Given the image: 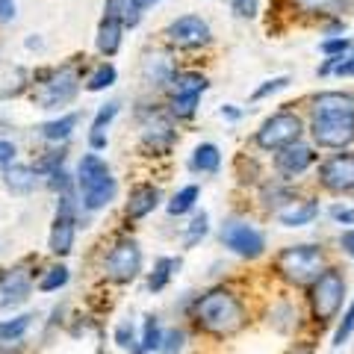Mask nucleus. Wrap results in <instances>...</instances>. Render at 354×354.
<instances>
[{
	"instance_id": "1",
	"label": "nucleus",
	"mask_w": 354,
	"mask_h": 354,
	"mask_svg": "<svg viewBox=\"0 0 354 354\" xmlns=\"http://www.w3.org/2000/svg\"><path fill=\"white\" fill-rule=\"evenodd\" d=\"M192 319L198 322V328H204L207 334L213 337H230L245 325V304L234 290H209L195 301L192 307Z\"/></svg>"
},
{
	"instance_id": "2",
	"label": "nucleus",
	"mask_w": 354,
	"mask_h": 354,
	"mask_svg": "<svg viewBox=\"0 0 354 354\" xmlns=\"http://www.w3.org/2000/svg\"><path fill=\"white\" fill-rule=\"evenodd\" d=\"M77 189H80V198H83V209L88 213H97V209H106L109 204L115 201L118 195V180L109 171L106 160L101 153L88 151L80 157V165H77Z\"/></svg>"
},
{
	"instance_id": "3",
	"label": "nucleus",
	"mask_w": 354,
	"mask_h": 354,
	"mask_svg": "<svg viewBox=\"0 0 354 354\" xmlns=\"http://www.w3.org/2000/svg\"><path fill=\"white\" fill-rule=\"evenodd\" d=\"M328 269L325 251L319 245H290L274 257V272L292 286H310Z\"/></svg>"
},
{
	"instance_id": "4",
	"label": "nucleus",
	"mask_w": 354,
	"mask_h": 354,
	"mask_svg": "<svg viewBox=\"0 0 354 354\" xmlns=\"http://www.w3.org/2000/svg\"><path fill=\"white\" fill-rule=\"evenodd\" d=\"M342 301H346V274L339 269H325L310 283V313H313L316 325L334 322Z\"/></svg>"
},
{
	"instance_id": "5",
	"label": "nucleus",
	"mask_w": 354,
	"mask_h": 354,
	"mask_svg": "<svg viewBox=\"0 0 354 354\" xmlns=\"http://www.w3.org/2000/svg\"><path fill=\"white\" fill-rule=\"evenodd\" d=\"M304 130H307V121L301 115L292 113V109H281V113L269 115L260 124V130L254 133V145L260 151H281L301 139Z\"/></svg>"
},
{
	"instance_id": "6",
	"label": "nucleus",
	"mask_w": 354,
	"mask_h": 354,
	"mask_svg": "<svg viewBox=\"0 0 354 354\" xmlns=\"http://www.w3.org/2000/svg\"><path fill=\"white\" fill-rule=\"evenodd\" d=\"M218 239L230 254H236V257H242V260H257L266 254V234L248 218L221 221Z\"/></svg>"
},
{
	"instance_id": "7",
	"label": "nucleus",
	"mask_w": 354,
	"mask_h": 354,
	"mask_svg": "<svg viewBox=\"0 0 354 354\" xmlns=\"http://www.w3.org/2000/svg\"><path fill=\"white\" fill-rule=\"evenodd\" d=\"M77 92H80V77L74 68H57L50 71L44 80L32 88V101L41 109H59L65 104H71Z\"/></svg>"
},
{
	"instance_id": "8",
	"label": "nucleus",
	"mask_w": 354,
	"mask_h": 354,
	"mask_svg": "<svg viewBox=\"0 0 354 354\" xmlns=\"http://www.w3.org/2000/svg\"><path fill=\"white\" fill-rule=\"evenodd\" d=\"M104 272L109 281L115 283H130L142 274V248L136 239H118L109 248L106 260H104Z\"/></svg>"
},
{
	"instance_id": "9",
	"label": "nucleus",
	"mask_w": 354,
	"mask_h": 354,
	"mask_svg": "<svg viewBox=\"0 0 354 354\" xmlns=\"http://www.w3.org/2000/svg\"><path fill=\"white\" fill-rule=\"evenodd\" d=\"M74 236H77V204L71 195H59L57 216H53L48 236V248L53 257H68L74 251Z\"/></svg>"
},
{
	"instance_id": "10",
	"label": "nucleus",
	"mask_w": 354,
	"mask_h": 354,
	"mask_svg": "<svg viewBox=\"0 0 354 354\" xmlns=\"http://www.w3.org/2000/svg\"><path fill=\"white\" fill-rule=\"evenodd\" d=\"M162 36L177 50H198L213 41V30H209V24L201 15H180L165 27Z\"/></svg>"
},
{
	"instance_id": "11",
	"label": "nucleus",
	"mask_w": 354,
	"mask_h": 354,
	"mask_svg": "<svg viewBox=\"0 0 354 354\" xmlns=\"http://www.w3.org/2000/svg\"><path fill=\"white\" fill-rule=\"evenodd\" d=\"M316 177H319V186L334 195L354 192V151L330 153L328 160L319 162Z\"/></svg>"
},
{
	"instance_id": "12",
	"label": "nucleus",
	"mask_w": 354,
	"mask_h": 354,
	"mask_svg": "<svg viewBox=\"0 0 354 354\" xmlns=\"http://www.w3.org/2000/svg\"><path fill=\"white\" fill-rule=\"evenodd\" d=\"M313 145L328 151H348L354 145V118H310Z\"/></svg>"
},
{
	"instance_id": "13",
	"label": "nucleus",
	"mask_w": 354,
	"mask_h": 354,
	"mask_svg": "<svg viewBox=\"0 0 354 354\" xmlns=\"http://www.w3.org/2000/svg\"><path fill=\"white\" fill-rule=\"evenodd\" d=\"M316 160H319L316 148L298 139V142H292V145L274 151V171H278L283 180H295V177H301L304 171L313 169Z\"/></svg>"
},
{
	"instance_id": "14",
	"label": "nucleus",
	"mask_w": 354,
	"mask_h": 354,
	"mask_svg": "<svg viewBox=\"0 0 354 354\" xmlns=\"http://www.w3.org/2000/svg\"><path fill=\"white\" fill-rule=\"evenodd\" d=\"M310 118H354L351 92H319L310 97Z\"/></svg>"
},
{
	"instance_id": "15",
	"label": "nucleus",
	"mask_w": 354,
	"mask_h": 354,
	"mask_svg": "<svg viewBox=\"0 0 354 354\" xmlns=\"http://www.w3.org/2000/svg\"><path fill=\"white\" fill-rule=\"evenodd\" d=\"M32 278L24 269H12L0 278V310H15L30 298Z\"/></svg>"
},
{
	"instance_id": "16",
	"label": "nucleus",
	"mask_w": 354,
	"mask_h": 354,
	"mask_svg": "<svg viewBox=\"0 0 354 354\" xmlns=\"http://www.w3.org/2000/svg\"><path fill=\"white\" fill-rule=\"evenodd\" d=\"M124 21H121V15H106L101 18V24H97V39H95V48L101 57H115V53L121 50V39H124Z\"/></svg>"
},
{
	"instance_id": "17",
	"label": "nucleus",
	"mask_w": 354,
	"mask_h": 354,
	"mask_svg": "<svg viewBox=\"0 0 354 354\" xmlns=\"http://www.w3.org/2000/svg\"><path fill=\"white\" fill-rule=\"evenodd\" d=\"M174 74L177 68L169 53H160V50L145 53V59H142V77H145L148 86H169Z\"/></svg>"
},
{
	"instance_id": "18",
	"label": "nucleus",
	"mask_w": 354,
	"mask_h": 354,
	"mask_svg": "<svg viewBox=\"0 0 354 354\" xmlns=\"http://www.w3.org/2000/svg\"><path fill=\"white\" fill-rule=\"evenodd\" d=\"M319 216V204L313 198H292L290 204L278 209V221L283 227H304Z\"/></svg>"
},
{
	"instance_id": "19",
	"label": "nucleus",
	"mask_w": 354,
	"mask_h": 354,
	"mask_svg": "<svg viewBox=\"0 0 354 354\" xmlns=\"http://www.w3.org/2000/svg\"><path fill=\"white\" fill-rule=\"evenodd\" d=\"M39 171L36 165H24V162H12L3 169V186L12 195H30L39 186Z\"/></svg>"
},
{
	"instance_id": "20",
	"label": "nucleus",
	"mask_w": 354,
	"mask_h": 354,
	"mask_svg": "<svg viewBox=\"0 0 354 354\" xmlns=\"http://www.w3.org/2000/svg\"><path fill=\"white\" fill-rule=\"evenodd\" d=\"M157 207H160V189L157 186H151V183H142V186H136V189L130 192L124 213H127V218H145Z\"/></svg>"
},
{
	"instance_id": "21",
	"label": "nucleus",
	"mask_w": 354,
	"mask_h": 354,
	"mask_svg": "<svg viewBox=\"0 0 354 354\" xmlns=\"http://www.w3.org/2000/svg\"><path fill=\"white\" fill-rule=\"evenodd\" d=\"M142 142L153 151H169L174 145V130L169 124V118L153 115L145 127H142Z\"/></svg>"
},
{
	"instance_id": "22",
	"label": "nucleus",
	"mask_w": 354,
	"mask_h": 354,
	"mask_svg": "<svg viewBox=\"0 0 354 354\" xmlns=\"http://www.w3.org/2000/svg\"><path fill=\"white\" fill-rule=\"evenodd\" d=\"M77 121H80V113H65L53 121H44L39 127V136L44 142H53V145H59V142H68L71 133L77 130Z\"/></svg>"
},
{
	"instance_id": "23",
	"label": "nucleus",
	"mask_w": 354,
	"mask_h": 354,
	"mask_svg": "<svg viewBox=\"0 0 354 354\" xmlns=\"http://www.w3.org/2000/svg\"><path fill=\"white\" fill-rule=\"evenodd\" d=\"M221 165V151L213 145V142H201L195 151H192V160H189V169L198 174H216Z\"/></svg>"
},
{
	"instance_id": "24",
	"label": "nucleus",
	"mask_w": 354,
	"mask_h": 354,
	"mask_svg": "<svg viewBox=\"0 0 354 354\" xmlns=\"http://www.w3.org/2000/svg\"><path fill=\"white\" fill-rule=\"evenodd\" d=\"M351 0H292V9H298L301 15H339L346 12Z\"/></svg>"
},
{
	"instance_id": "25",
	"label": "nucleus",
	"mask_w": 354,
	"mask_h": 354,
	"mask_svg": "<svg viewBox=\"0 0 354 354\" xmlns=\"http://www.w3.org/2000/svg\"><path fill=\"white\" fill-rule=\"evenodd\" d=\"M177 269H180V260L177 257H160L157 263H153V272L148 278V290L151 292H162L165 286H169V281L174 278Z\"/></svg>"
},
{
	"instance_id": "26",
	"label": "nucleus",
	"mask_w": 354,
	"mask_h": 354,
	"mask_svg": "<svg viewBox=\"0 0 354 354\" xmlns=\"http://www.w3.org/2000/svg\"><path fill=\"white\" fill-rule=\"evenodd\" d=\"M162 346V325L160 316H145V325H142V339L136 346V354H148V351H160Z\"/></svg>"
},
{
	"instance_id": "27",
	"label": "nucleus",
	"mask_w": 354,
	"mask_h": 354,
	"mask_svg": "<svg viewBox=\"0 0 354 354\" xmlns=\"http://www.w3.org/2000/svg\"><path fill=\"white\" fill-rule=\"evenodd\" d=\"M169 86H171V92H198V95H204L209 88V80L204 74H198V71H177Z\"/></svg>"
},
{
	"instance_id": "28",
	"label": "nucleus",
	"mask_w": 354,
	"mask_h": 354,
	"mask_svg": "<svg viewBox=\"0 0 354 354\" xmlns=\"http://www.w3.org/2000/svg\"><path fill=\"white\" fill-rule=\"evenodd\" d=\"M198 104H201V95L198 92H171L169 113H171V118H192Z\"/></svg>"
},
{
	"instance_id": "29",
	"label": "nucleus",
	"mask_w": 354,
	"mask_h": 354,
	"mask_svg": "<svg viewBox=\"0 0 354 354\" xmlns=\"http://www.w3.org/2000/svg\"><path fill=\"white\" fill-rule=\"evenodd\" d=\"M198 198H201V189H198L195 183L183 186L180 192L171 195V201H169V216H183V213H189V209H195Z\"/></svg>"
},
{
	"instance_id": "30",
	"label": "nucleus",
	"mask_w": 354,
	"mask_h": 354,
	"mask_svg": "<svg viewBox=\"0 0 354 354\" xmlns=\"http://www.w3.org/2000/svg\"><path fill=\"white\" fill-rule=\"evenodd\" d=\"M115 80H118L115 65H113V62H101L92 74H88V80H86V92H104V88L115 86Z\"/></svg>"
},
{
	"instance_id": "31",
	"label": "nucleus",
	"mask_w": 354,
	"mask_h": 354,
	"mask_svg": "<svg viewBox=\"0 0 354 354\" xmlns=\"http://www.w3.org/2000/svg\"><path fill=\"white\" fill-rule=\"evenodd\" d=\"M260 198H263V204L269 207V209H272V207H274V209H281L283 204H290L295 195H292V189H290L286 183H278V180H274V183H266V186H263V195H260Z\"/></svg>"
},
{
	"instance_id": "32",
	"label": "nucleus",
	"mask_w": 354,
	"mask_h": 354,
	"mask_svg": "<svg viewBox=\"0 0 354 354\" xmlns=\"http://www.w3.org/2000/svg\"><path fill=\"white\" fill-rule=\"evenodd\" d=\"M30 319L32 316H15V319H3L0 322V342H18L21 337L30 330Z\"/></svg>"
},
{
	"instance_id": "33",
	"label": "nucleus",
	"mask_w": 354,
	"mask_h": 354,
	"mask_svg": "<svg viewBox=\"0 0 354 354\" xmlns=\"http://www.w3.org/2000/svg\"><path fill=\"white\" fill-rule=\"evenodd\" d=\"M68 278H71V272L65 269V266H50V269L39 278L36 286H39L41 292H57V290H62V286L68 283Z\"/></svg>"
},
{
	"instance_id": "34",
	"label": "nucleus",
	"mask_w": 354,
	"mask_h": 354,
	"mask_svg": "<svg viewBox=\"0 0 354 354\" xmlns=\"http://www.w3.org/2000/svg\"><path fill=\"white\" fill-rule=\"evenodd\" d=\"M207 230H209V218H207V213L201 209V213H198V216L189 221V227H186V248H192L198 239H204Z\"/></svg>"
},
{
	"instance_id": "35",
	"label": "nucleus",
	"mask_w": 354,
	"mask_h": 354,
	"mask_svg": "<svg viewBox=\"0 0 354 354\" xmlns=\"http://www.w3.org/2000/svg\"><path fill=\"white\" fill-rule=\"evenodd\" d=\"M351 334H354V301L348 304V310H346V313H342L339 325H337V330H334V348H339L342 342H346Z\"/></svg>"
},
{
	"instance_id": "36",
	"label": "nucleus",
	"mask_w": 354,
	"mask_h": 354,
	"mask_svg": "<svg viewBox=\"0 0 354 354\" xmlns=\"http://www.w3.org/2000/svg\"><path fill=\"white\" fill-rule=\"evenodd\" d=\"M290 86V77L286 74H281V77H272V80H266L263 86H257L251 92V101H263V97H269V95H274V92H281V88H286Z\"/></svg>"
},
{
	"instance_id": "37",
	"label": "nucleus",
	"mask_w": 354,
	"mask_h": 354,
	"mask_svg": "<svg viewBox=\"0 0 354 354\" xmlns=\"http://www.w3.org/2000/svg\"><path fill=\"white\" fill-rule=\"evenodd\" d=\"M48 189H50V192H59V195H71V189H74L71 174L65 171V169L50 171V174H48Z\"/></svg>"
},
{
	"instance_id": "38",
	"label": "nucleus",
	"mask_w": 354,
	"mask_h": 354,
	"mask_svg": "<svg viewBox=\"0 0 354 354\" xmlns=\"http://www.w3.org/2000/svg\"><path fill=\"white\" fill-rule=\"evenodd\" d=\"M136 328H133V322H121L115 328V346L118 348H124V351H133L136 354Z\"/></svg>"
},
{
	"instance_id": "39",
	"label": "nucleus",
	"mask_w": 354,
	"mask_h": 354,
	"mask_svg": "<svg viewBox=\"0 0 354 354\" xmlns=\"http://www.w3.org/2000/svg\"><path fill=\"white\" fill-rule=\"evenodd\" d=\"M351 48H354V44L346 36H334V39H325L322 44H319V50H322L325 57H346Z\"/></svg>"
},
{
	"instance_id": "40",
	"label": "nucleus",
	"mask_w": 354,
	"mask_h": 354,
	"mask_svg": "<svg viewBox=\"0 0 354 354\" xmlns=\"http://www.w3.org/2000/svg\"><path fill=\"white\" fill-rule=\"evenodd\" d=\"M186 348V334L180 328H174V330H169V334H162V346H160V351L162 354H180Z\"/></svg>"
},
{
	"instance_id": "41",
	"label": "nucleus",
	"mask_w": 354,
	"mask_h": 354,
	"mask_svg": "<svg viewBox=\"0 0 354 354\" xmlns=\"http://www.w3.org/2000/svg\"><path fill=\"white\" fill-rule=\"evenodd\" d=\"M115 115H118V101L104 104V106L95 113V118H92V130H104V127H109ZM104 133H106V130H104Z\"/></svg>"
},
{
	"instance_id": "42",
	"label": "nucleus",
	"mask_w": 354,
	"mask_h": 354,
	"mask_svg": "<svg viewBox=\"0 0 354 354\" xmlns=\"http://www.w3.org/2000/svg\"><path fill=\"white\" fill-rule=\"evenodd\" d=\"M230 6H234L236 18H245V21L257 18V0H230Z\"/></svg>"
},
{
	"instance_id": "43",
	"label": "nucleus",
	"mask_w": 354,
	"mask_h": 354,
	"mask_svg": "<svg viewBox=\"0 0 354 354\" xmlns=\"http://www.w3.org/2000/svg\"><path fill=\"white\" fill-rule=\"evenodd\" d=\"M330 218H334L337 225H346V227H351V225H354V207H342V204L330 207Z\"/></svg>"
},
{
	"instance_id": "44",
	"label": "nucleus",
	"mask_w": 354,
	"mask_h": 354,
	"mask_svg": "<svg viewBox=\"0 0 354 354\" xmlns=\"http://www.w3.org/2000/svg\"><path fill=\"white\" fill-rule=\"evenodd\" d=\"M334 74H337V77H354V50H348L346 57H339V59H337Z\"/></svg>"
},
{
	"instance_id": "45",
	"label": "nucleus",
	"mask_w": 354,
	"mask_h": 354,
	"mask_svg": "<svg viewBox=\"0 0 354 354\" xmlns=\"http://www.w3.org/2000/svg\"><path fill=\"white\" fill-rule=\"evenodd\" d=\"M18 15V0H0V24H12Z\"/></svg>"
},
{
	"instance_id": "46",
	"label": "nucleus",
	"mask_w": 354,
	"mask_h": 354,
	"mask_svg": "<svg viewBox=\"0 0 354 354\" xmlns=\"http://www.w3.org/2000/svg\"><path fill=\"white\" fill-rule=\"evenodd\" d=\"M15 153H18V148H15V142H9V139H0V165H12L15 162Z\"/></svg>"
},
{
	"instance_id": "47",
	"label": "nucleus",
	"mask_w": 354,
	"mask_h": 354,
	"mask_svg": "<svg viewBox=\"0 0 354 354\" xmlns=\"http://www.w3.org/2000/svg\"><path fill=\"white\" fill-rule=\"evenodd\" d=\"M106 145H109V139H106L104 130H88V148H92L95 153L97 151H106Z\"/></svg>"
},
{
	"instance_id": "48",
	"label": "nucleus",
	"mask_w": 354,
	"mask_h": 354,
	"mask_svg": "<svg viewBox=\"0 0 354 354\" xmlns=\"http://www.w3.org/2000/svg\"><path fill=\"white\" fill-rule=\"evenodd\" d=\"M339 248H342V251H346V254H348V257L354 260V227H351V230H346V234H342V236H339Z\"/></svg>"
},
{
	"instance_id": "49",
	"label": "nucleus",
	"mask_w": 354,
	"mask_h": 354,
	"mask_svg": "<svg viewBox=\"0 0 354 354\" xmlns=\"http://www.w3.org/2000/svg\"><path fill=\"white\" fill-rule=\"evenodd\" d=\"M242 115V109H236L234 104H227V106H221V118H230V121H236Z\"/></svg>"
},
{
	"instance_id": "50",
	"label": "nucleus",
	"mask_w": 354,
	"mask_h": 354,
	"mask_svg": "<svg viewBox=\"0 0 354 354\" xmlns=\"http://www.w3.org/2000/svg\"><path fill=\"white\" fill-rule=\"evenodd\" d=\"M160 0H130V6L133 9H139V12H145V9H151V6H157Z\"/></svg>"
}]
</instances>
